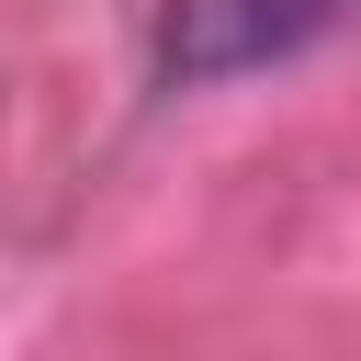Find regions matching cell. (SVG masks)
<instances>
[{
	"instance_id": "6da1fadb",
	"label": "cell",
	"mask_w": 361,
	"mask_h": 361,
	"mask_svg": "<svg viewBox=\"0 0 361 361\" xmlns=\"http://www.w3.org/2000/svg\"><path fill=\"white\" fill-rule=\"evenodd\" d=\"M327 11L338 0H169L158 56H169V79H237V68L282 56V45H305Z\"/></svg>"
}]
</instances>
